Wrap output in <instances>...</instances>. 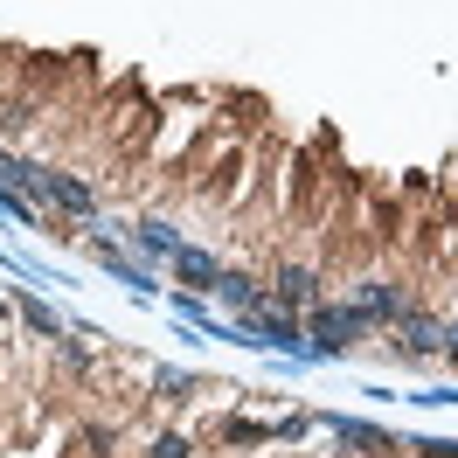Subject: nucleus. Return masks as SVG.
<instances>
[{
  "label": "nucleus",
  "instance_id": "2",
  "mask_svg": "<svg viewBox=\"0 0 458 458\" xmlns=\"http://www.w3.org/2000/svg\"><path fill=\"white\" fill-rule=\"evenodd\" d=\"M278 299H285V306H306V299H313V271H306V264H285V271H278Z\"/></svg>",
  "mask_w": 458,
  "mask_h": 458
},
{
  "label": "nucleus",
  "instance_id": "4",
  "mask_svg": "<svg viewBox=\"0 0 458 458\" xmlns=\"http://www.w3.org/2000/svg\"><path fill=\"white\" fill-rule=\"evenodd\" d=\"M417 458H458V445H452V437H424V445H417Z\"/></svg>",
  "mask_w": 458,
  "mask_h": 458
},
{
  "label": "nucleus",
  "instance_id": "5",
  "mask_svg": "<svg viewBox=\"0 0 458 458\" xmlns=\"http://www.w3.org/2000/svg\"><path fill=\"white\" fill-rule=\"evenodd\" d=\"M445 354H452V361H458V334H445Z\"/></svg>",
  "mask_w": 458,
  "mask_h": 458
},
{
  "label": "nucleus",
  "instance_id": "6",
  "mask_svg": "<svg viewBox=\"0 0 458 458\" xmlns=\"http://www.w3.org/2000/svg\"><path fill=\"white\" fill-rule=\"evenodd\" d=\"M0 319H7V306H0Z\"/></svg>",
  "mask_w": 458,
  "mask_h": 458
},
{
  "label": "nucleus",
  "instance_id": "3",
  "mask_svg": "<svg viewBox=\"0 0 458 458\" xmlns=\"http://www.w3.org/2000/svg\"><path fill=\"white\" fill-rule=\"evenodd\" d=\"M146 458H188V437H174V430H160V437H153V452Z\"/></svg>",
  "mask_w": 458,
  "mask_h": 458
},
{
  "label": "nucleus",
  "instance_id": "1",
  "mask_svg": "<svg viewBox=\"0 0 458 458\" xmlns=\"http://www.w3.org/2000/svg\"><path fill=\"white\" fill-rule=\"evenodd\" d=\"M354 327H361V319H354V313H334V306H319V313H313V334H319V347H327V354H341Z\"/></svg>",
  "mask_w": 458,
  "mask_h": 458
}]
</instances>
